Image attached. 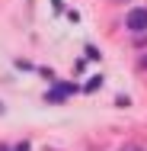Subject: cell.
<instances>
[{
  "label": "cell",
  "mask_w": 147,
  "mask_h": 151,
  "mask_svg": "<svg viewBox=\"0 0 147 151\" xmlns=\"http://www.w3.org/2000/svg\"><path fill=\"white\" fill-rule=\"evenodd\" d=\"M125 26H128L131 32H147V6L131 10V13H128V19H125Z\"/></svg>",
  "instance_id": "obj_1"
},
{
  "label": "cell",
  "mask_w": 147,
  "mask_h": 151,
  "mask_svg": "<svg viewBox=\"0 0 147 151\" xmlns=\"http://www.w3.org/2000/svg\"><path fill=\"white\" fill-rule=\"evenodd\" d=\"M74 90H77L74 84H58L55 90L48 93V103H64V96H70V93H74Z\"/></svg>",
  "instance_id": "obj_2"
},
{
  "label": "cell",
  "mask_w": 147,
  "mask_h": 151,
  "mask_svg": "<svg viewBox=\"0 0 147 151\" xmlns=\"http://www.w3.org/2000/svg\"><path fill=\"white\" fill-rule=\"evenodd\" d=\"M121 151H141V148H138V145H125Z\"/></svg>",
  "instance_id": "obj_3"
},
{
  "label": "cell",
  "mask_w": 147,
  "mask_h": 151,
  "mask_svg": "<svg viewBox=\"0 0 147 151\" xmlns=\"http://www.w3.org/2000/svg\"><path fill=\"white\" fill-rule=\"evenodd\" d=\"M138 68H141V71H147V55L141 58V64H138Z\"/></svg>",
  "instance_id": "obj_4"
},
{
  "label": "cell",
  "mask_w": 147,
  "mask_h": 151,
  "mask_svg": "<svg viewBox=\"0 0 147 151\" xmlns=\"http://www.w3.org/2000/svg\"><path fill=\"white\" fill-rule=\"evenodd\" d=\"M16 151H29V142H23V145H19V148H16Z\"/></svg>",
  "instance_id": "obj_5"
},
{
  "label": "cell",
  "mask_w": 147,
  "mask_h": 151,
  "mask_svg": "<svg viewBox=\"0 0 147 151\" xmlns=\"http://www.w3.org/2000/svg\"><path fill=\"white\" fill-rule=\"evenodd\" d=\"M0 151H10V148H6V145H0Z\"/></svg>",
  "instance_id": "obj_6"
}]
</instances>
